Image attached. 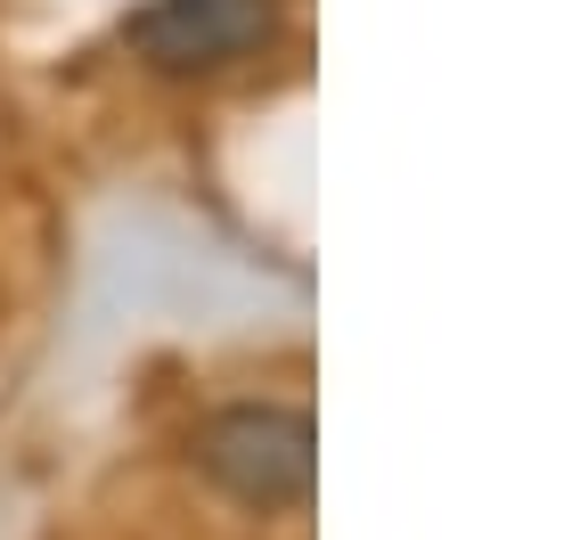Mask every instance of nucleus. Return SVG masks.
Listing matches in <instances>:
<instances>
[{"label": "nucleus", "instance_id": "f03ea898", "mask_svg": "<svg viewBox=\"0 0 564 540\" xmlns=\"http://www.w3.org/2000/svg\"><path fill=\"white\" fill-rule=\"evenodd\" d=\"M270 33H279V0H148L123 25V42L140 66L172 74V83H197V74L262 57Z\"/></svg>", "mask_w": 564, "mask_h": 540}, {"label": "nucleus", "instance_id": "f257e3e1", "mask_svg": "<svg viewBox=\"0 0 564 540\" xmlns=\"http://www.w3.org/2000/svg\"><path fill=\"white\" fill-rule=\"evenodd\" d=\"M197 467L213 492H229L254 516L303 508L311 475H319L311 410H295V401H229V410H213L197 426Z\"/></svg>", "mask_w": 564, "mask_h": 540}]
</instances>
